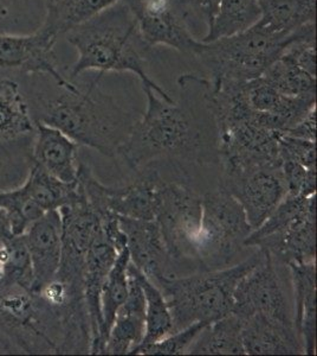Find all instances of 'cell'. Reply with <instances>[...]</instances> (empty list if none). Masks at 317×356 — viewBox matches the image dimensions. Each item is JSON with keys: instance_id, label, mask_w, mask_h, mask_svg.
<instances>
[{"instance_id": "1", "label": "cell", "mask_w": 317, "mask_h": 356, "mask_svg": "<svg viewBox=\"0 0 317 356\" xmlns=\"http://www.w3.org/2000/svg\"><path fill=\"white\" fill-rule=\"evenodd\" d=\"M179 99L167 102L152 88L145 113L132 125L117 156L137 171L153 163L219 162V132L212 106V82L194 74L178 79Z\"/></svg>"}, {"instance_id": "2", "label": "cell", "mask_w": 317, "mask_h": 356, "mask_svg": "<svg viewBox=\"0 0 317 356\" xmlns=\"http://www.w3.org/2000/svg\"><path fill=\"white\" fill-rule=\"evenodd\" d=\"M102 75L92 81L60 83L50 75L22 76V85L36 124L51 126L80 146L115 157L135 119L100 88Z\"/></svg>"}, {"instance_id": "3", "label": "cell", "mask_w": 317, "mask_h": 356, "mask_svg": "<svg viewBox=\"0 0 317 356\" xmlns=\"http://www.w3.org/2000/svg\"><path fill=\"white\" fill-rule=\"evenodd\" d=\"M65 36L77 50L76 62L67 75L70 81L85 72H97L102 76L108 72H128L139 77L142 87L152 88L162 99L173 102L165 89L149 76L147 53L151 48L142 40L137 23L122 1H117Z\"/></svg>"}, {"instance_id": "4", "label": "cell", "mask_w": 317, "mask_h": 356, "mask_svg": "<svg viewBox=\"0 0 317 356\" xmlns=\"http://www.w3.org/2000/svg\"><path fill=\"white\" fill-rule=\"evenodd\" d=\"M262 252L234 265L187 275H164L155 285L160 289L172 315L173 332L197 322L212 323L232 312L238 283L261 259Z\"/></svg>"}, {"instance_id": "5", "label": "cell", "mask_w": 317, "mask_h": 356, "mask_svg": "<svg viewBox=\"0 0 317 356\" xmlns=\"http://www.w3.org/2000/svg\"><path fill=\"white\" fill-rule=\"evenodd\" d=\"M308 25L293 36L273 33L261 25L216 41L203 42L196 58L209 70L211 81L248 82L261 77L281 56L286 45L313 28Z\"/></svg>"}, {"instance_id": "6", "label": "cell", "mask_w": 317, "mask_h": 356, "mask_svg": "<svg viewBox=\"0 0 317 356\" xmlns=\"http://www.w3.org/2000/svg\"><path fill=\"white\" fill-rule=\"evenodd\" d=\"M252 228L237 200L221 186L203 196L198 236V260L201 271L229 266L244 250Z\"/></svg>"}, {"instance_id": "7", "label": "cell", "mask_w": 317, "mask_h": 356, "mask_svg": "<svg viewBox=\"0 0 317 356\" xmlns=\"http://www.w3.org/2000/svg\"><path fill=\"white\" fill-rule=\"evenodd\" d=\"M185 178L189 177L180 181L165 179L159 191L155 221L169 254L171 275L173 267H192V271H201L198 260V236L203 196L189 186Z\"/></svg>"}, {"instance_id": "8", "label": "cell", "mask_w": 317, "mask_h": 356, "mask_svg": "<svg viewBox=\"0 0 317 356\" xmlns=\"http://www.w3.org/2000/svg\"><path fill=\"white\" fill-rule=\"evenodd\" d=\"M77 194V181L63 183L33 164L20 186L0 193V207L6 211L13 235L24 234L31 223L49 211H58Z\"/></svg>"}, {"instance_id": "9", "label": "cell", "mask_w": 317, "mask_h": 356, "mask_svg": "<svg viewBox=\"0 0 317 356\" xmlns=\"http://www.w3.org/2000/svg\"><path fill=\"white\" fill-rule=\"evenodd\" d=\"M280 134L261 125L256 118L219 131L218 164L223 170L221 178L281 166L278 154Z\"/></svg>"}, {"instance_id": "10", "label": "cell", "mask_w": 317, "mask_h": 356, "mask_svg": "<svg viewBox=\"0 0 317 356\" xmlns=\"http://www.w3.org/2000/svg\"><path fill=\"white\" fill-rule=\"evenodd\" d=\"M149 48L167 47L196 57L203 42L189 30L175 0H120Z\"/></svg>"}, {"instance_id": "11", "label": "cell", "mask_w": 317, "mask_h": 356, "mask_svg": "<svg viewBox=\"0 0 317 356\" xmlns=\"http://www.w3.org/2000/svg\"><path fill=\"white\" fill-rule=\"evenodd\" d=\"M261 252L259 261L238 283L231 312L243 322L259 314L293 325V314L276 270L277 265L266 252Z\"/></svg>"}, {"instance_id": "12", "label": "cell", "mask_w": 317, "mask_h": 356, "mask_svg": "<svg viewBox=\"0 0 317 356\" xmlns=\"http://www.w3.org/2000/svg\"><path fill=\"white\" fill-rule=\"evenodd\" d=\"M57 41L58 37L42 24L25 35L0 31V74L18 77L45 74L60 83H69L57 60Z\"/></svg>"}, {"instance_id": "13", "label": "cell", "mask_w": 317, "mask_h": 356, "mask_svg": "<svg viewBox=\"0 0 317 356\" xmlns=\"http://www.w3.org/2000/svg\"><path fill=\"white\" fill-rule=\"evenodd\" d=\"M219 186L239 202L252 231L264 222L288 194L281 166L221 178Z\"/></svg>"}, {"instance_id": "14", "label": "cell", "mask_w": 317, "mask_h": 356, "mask_svg": "<svg viewBox=\"0 0 317 356\" xmlns=\"http://www.w3.org/2000/svg\"><path fill=\"white\" fill-rule=\"evenodd\" d=\"M250 247L266 252L273 263L282 266L316 261V196L289 223Z\"/></svg>"}, {"instance_id": "15", "label": "cell", "mask_w": 317, "mask_h": 356, "mask_svg": "<svg viewBox=\"0 0 317 356\" xmlns=\"http://www.w3.org/2000/svg\"><path fill=\"white\" fill-rule=\"evenodd\" d=\"M119 220L126 235L130 263L154 284L161 277L171 275L169 254L157 221L122 216Z\"/></svg>"}, {"instance_id": "16", "label": "cell", "mask_w": 317, "mask_h": 356, "mask_svg": "<svg viewBox=\"0 0 317 356\" xmlns=\"http://www.w3.org/2000/svg\"><path fill=\"white\" fill-rule=\"evenodd\" d=\"M23 238L31 258L33 271V291L36 292L53 280L60 268L63 236L60 211H51L31 223Z\"/></svg>"}, {"instance_id": "17", "label": "cell", "mask_w": 317, "mask_h": 356, "mask_svg": "<svg viewBox=\"0 0 317 356\" xmlns=\"http://www.w3.org/2000/svg\"><path fill=\"white\" fill-rule=\"evenodd\" d=\"M80 146L51 126L37 124L33 138V164L63 183H75L78 176Z\"/></svg>"}, {"instance_id": "18", "label": "cell", "mask_w": 317, "mask_h": 356, "mask_svg": "<svg viewBox=\"0 0 317 356\" xmlns=\"http://www.w3.org/2000/svg\"><path fill=\"white\" fill-rule=\"evenodd\" d=\"M128 296L117 310L103 355H126L137 349L145 337L146 300L137 277L128 267Z\"/></svg>"}, {"instance_id": "19", "label": "cell", "mask_w": 317, "mask_h": 356, "mask_svg": "<svg viewBox=\"0 0 317 356\" xmlns=\"http://www.w3.org/2000/svg\"><path fill=\"white\" fill-rule=\"evenodd\" d=\"M241 340L245 355H298L305 354L295 325L266 316L252 315L243 322Z\"/></svg>"}, {"instance_id": "20", "label": "cell", "mask_w": 317, "mask_h": 356, "mask_svg": "<svg viewBox=\"0 0 317 356\" xmlns=\"http://www.w3.org/2000/svg\"><path fill=\"white\" fill-rule=\"evenodd\" d=\"M36 129L20 77L0 74V144L33 140Z\"/></svg>"}, {"instance_id": "21", "label": "cell", "mask_w": 317, "mask_h": 356, "mask_svg": "<svg viewBox=\"0 0 317 356\" xmlns=\"http://www.w3.org/2000/svg\"><path fill=\"white\" fill-rule=\"evenodd\" d=\"M293 289V325L305 354L315 355L316 339V261L288 265Z\"/></svg>"}, {"instance_id": "22", "label": "cell", "mask_w": 317, "mask_h": 356, "mask_svg": "<svg viewBox=\"0 0 317 356\" xmlns=\"http://www.w3.org/2000/svg\"><path fill=\"white\" fill-rule=\"evenodd\" d=\"M246 100L255 112L276 119L283 132L316 108V100L284 95L265 81L263 77L246 82Z\"/></svg>"}, {"instance_id": "23", "label": "cell", "mask_w": 317, "mask_h": 356, "mask_svg": "<svg viewBox=\"0 0 317 356\" xmlns=\"http://www.w3.org/2000/svg\"><path fill=\"white\" fill-rule=\"evenodd\" d=\"M117 253L119 252L115 250V247L105 239L103 232L101 231V234L90 247L85 258V303H87L89 318L92 324V334H93V343H92L90 354H93L94 349L96 347L101 325H102L101 292L109 272L115 263Z\"/></svg>"}, {"instance_id": "24", "label": "cell", "mask_w": 317, "mask_h": 356, "mask_svg": "<svg viewBox=\"0 0 317 356\" xmlns=\"http://www.w3.org/2000/svg\"><path fill=\"white\" fill-rule=\"evenodd\" d=\"M261 18L257 24L271 33L293 36L315 24L316 0H258Z\"/></svg>"}, {"instance_id": "25", "label": "cell", "mask_w": 317, "mask_h": 356, "mask_svg": "<svg viewBox=\"0 0 317 356\" xmlns=\"http://www.w3.org/2000/svg\"><path fill=\"white\" fill-rule=\"evenodd\" d=\"M130 263L127 247L117 253L115 263L109 272L105 285L101 292V325L100 336L93 354H103L105 342L108 340L117 310L125 303L128 296V265Z\"/></svg>"}, {"instance_id": "26", "label": "cell", "mask_w": 317, "mask_h": 356, "mask_svg": "<svg viewBox=\"0 0 317 356\" xmlns=\"http://www.w3.org/2000/svg\"><path fill=\"white\" fill-rule=\"evenodd\" d=\"M243 321L232 312L203 329L189 346V355H245L241 340Z\"/></svg>"}, {"instance_id": "27", "label": "cell", "mask_w": 317, "mask_h": 356, "mask_svg": "<svg viewBox=\"0 0 317 356\" xmlns=\"http://www.w3.org/2000/svg\"><path fill=\"white\" fill-rule=\"evenodd\" d=\"M120 0H45L42 25L60 38Z\"/></svg>"}, {"instance_id": "28", "label": "cell", "mask_w": 317, "mask_h": 356, "mask_svg": "<svg viewBox=\"0 0 317 356\" xmlns=\"http://www.w3.org/2000/svg\"><path fill=\"white\" fill-rule=\"evenodd\" d=\"M261 18L258 0H221L203 42L233 36L252 28Z\"/></svg>"}, {"instance_id": "29", "label": "cell", "mask_w": 317, "mask_h": 356, "mask_svg": "<svg viewBox=\"0 0 317 356\" xmlns=\"http://www.w3.org/2000/svg\"><path fill=\"white\" fill-rule=\"evenodd\" d=\"M129 270L137 277L140 283L146 300V332L142 343L139 346H147L164 339L173 332L172 315L169 312V305L160 289L157 288L152 280H149L144 273H141L137 267L129 263ZM135 350V349H134Z\"/></svg>"}, {"instance_id": "30", "label": "cell", "mask_w": 317, "mask_h": 356, "mask_svg": "<svg viewBox=\"0 0 317 356\" xmlns=\"http://www.w3.org/2000/svg\"><path fill=\"white\" fill-rule=\"evenodd\" d=\"M262 77L284 95L316 100V76L307 73L283 55L265 70Z\"/></svg>"}, {"instance_id": "31", "label": "cell", "mask_w": 317, "mask_h": 356, "mask_svg": "<svg viewBox=\"0 0 317 356\" xmlns=\"http://www.w3.org/2000/svg\"><path fill=\"white\" fill-rule=\"evenodd\" d=\"M0 265L4 271L0 282L33 290V264L23 235L0 239Z\"/></svg>"}, {"instance_id": "32", "label": "cell", "mask_w": 317, "mask_h": 356, "mask_svg": "<svg viewBox=\"0 0 317 356\" xmlns=\"http://www.w3.org/2000/svg\"><path fill=\"white\" fill-rule=\"evenodd\" d=\"M33 140L0 144V193L20 186L33 165Z\"/></svg>"}, {"instance_id": "33", "label": "cell", "mask_w": 317, "mask_h": 356, "mask_svg": "<svg viewBox=\"0 0 317 356\" xmlns=\"http://www.w3.org/2000/svg\"><path fill=\"white\" fill-rule=\"evenodd\" d=\"M206 325H209V323L197 322L191 324L186 328L165 336L154 343L137 347L130 353V355H182L187 353L189 346Z\"/></svg>"}, {"instance_id": "34", "label": "cell", "mask_w": 317, "mask_h": 356, "mask_svg": "<svg viewBox=\"0 0 317 356\" xmlns=\"http://www.w3.org/2000/svg\"><path fill=\"white\" fill-rule=\"evenodd\" d=\"M280 161L298 163L308 169H316V142L281 132L278 136Z\"/></svg>"}, {"instance_id": "35", "label": "cell", "mask_w": 317, "mask_h": 356, "mask_svg": "<svg viewBox=\"0 0 317 356\" xmlns=\"http://www.w3.org/2000/svg\"><path fill=\"white\" fill-rule=\"evenodd\" d=\"M193 35L203 28L205 36L221 0H175ZM201 41V40H200Z\"/></svg>"}, {"instance_id": "36", "label": "cell", "mask_w": 317, "mask_h": 356, "mask_svg": "<svg viewBox=\"0 0 317 356\" xmlns=\"http://www.w3.org/2000/svg\"><path fill=\"white\" fill-rule=\"evenodd\" d=\"M282 172L289 195L310 196L316 194V169H308L298 163H281Z\"/></svg>"}, {"instance_id": "37", "label": "cell", "mask_w": 317, "mask_h": 356, "mask_svg": "<svg viewBox=\"0 0 317 356\" xmlns=\"http://www.w3.org/2000/svg\"><path fill=\"white\" fill-rule=\"evenodd\" d=\"M285 134L316 142V108H314L308 115H305L301 122H298L291 129L285 131Z\"/></svg>"}, {"instance_id": "38", "label": "cell", "mask_w": 317, "mask_h": 356, "mask_svg": "<svg viewBox=\"0 0 317 356\" xmlns=\"http://www.w3.org/2000/svg\"><path fill=\"white\" fill-rule=\"evenodd\" d=\"M11 225L6 211L0 207V239H8L12 236Z\"/></svg>"}, {"instance_id": "39", "label": "cell", "mask_w": 317, "mask_h": 356, "mask_svg": "<svg viewBox=\"0 0 317 356\" xmlns=\"http://www.w3.org/2000/svg\"><path fill=\"white\" fill-rule=\"evenodd\" d=\"M13 0H0V26L5 24L11 16L10 13V3Z\"/></svg>"}]
</instances>
